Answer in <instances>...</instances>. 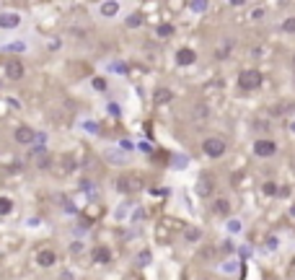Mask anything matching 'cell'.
<instances>
[{"mask_svg":"<svg viewBox=\"0 0 295 280\" xmlns=\"http://www.w3.org/2000/svg\"><path fill=\"white\" fill-rule=\"evenodd\" d=\"M199 236H202L199 229H187V231H184V239H187V241H199Z\"/></svg>","mask_w":295,"mask_h":280,"instance_id":"16","label":"cell"},{"mask_svg":"<svg viewBox=\"0 0 295 280\" xmlns=\"http://www.w3.org/2000/svg\"><path fill=\"white\" fill-rule=\"evenodd\" d=\"M155 104H169L171 102V99H173V94L169 91V88H158V91H155Z\"/></svg>","mask_w":295,"mask_h":280,"instance_id":"13","label":"cell"},{"mask_svg":"<svg viewBox=\"0 0 295 280\" xmlns=\"http://www.w3.org/2000/svg\"><path fill=\"white\" fill-rule=\"evenodd\" d=\"M290 215H293V218H295V205H293V207H290Z\"/></svg>","mask_w":295,"mask_h":280,"instance_id":"29","label":"cell"},{"mask_svg":"<svg viewBox=\"0 0 295 280\" xmlns=\"http://www.w3.org/2000/svg\"><path fill=\"white\" fill-rule=\"evenodd\" d=\"M264 195H280V187L277 184H274V182H264Z\"/></svg>","mask_w":295,"mask_h":280,"instance_id":"19","label":"cell"},{"mask_svg":"<svg viewBox=\"0 0 295 280\" xmlns=\"http://www.w3.org/2000/svg\"><path fill=\"white\" fill-rule=\"evenodd\" d=\"M155 31H158L161 39H169V37H173V31H176V29H173L171 24H158V29H155Z\"/></svg>","mask_w":295,"mask_h":280,"instance_id":"14","label":"cell"},{"mask_svg":"<svg viewBox=\"0 0 295 280\" xmlns=\"http://www.w3.org/2000/svg\"><path fill=\"white\" fill-rule=\"evenodd\" d=\"M13 140L18 143V146H31V143L36 140V132L31 127H26V125H21V127H16Z\"/></svg>","mask_w":295,"mask_h":280,"instance_id":"4","label":"cell"},{"mask_svg":"<svg viewBox=\"0 0 295 280\" xmlns=\"http://www.w3.org/2000/svg\"><path fill=\"white\" fill-rule=\"evenodd\" d=\"M18 24H21V16L18 13H11V11L0 13V29H16Z\"/></svg>","mask_w":295,"mask_h":280,"instance_id":"5","label":"cell"},{"mask_svg":"<svg viewBox=\"0 0 295 280\" xmlns=\"http://www.w3.org/2000/svg\"><path fill=\"white\" fill-rule=\"evenodd\" d=\"M54 262H57V255H54L52 249H42L39 255H36V265L39 267H52Z\"/></svg>","mask_w":295,"mask_h":280,"instance_id":"6","label":"cell"},{"mask_svg":"<svg viewBox=\"0 0 295 280\" xmlns=\"http://www.w3.org/2000/svg\"><path fill=\"white\" fill-rule=\"evenodd\" d=\"M290 130H293V132H295V122H293V125H290Z\"/></svg>","mask_w":295,"mask_h":280,"instance_id":"30","label":"cell"},{"mask_svg":"<svg viewBox=\"0 0 295 280\" xmlns=\"http://www.w3.org/2000/svg\"><path fill=\"white\" fill-rule=\"evenodd\" d=\"M251 19H254V21H262V19H264V11H262V8H256V11L251 13Z\"/></svg>","mask_w":295,"mask_h":280,"instance_id":"25","label":"cell"},{"mask_svg":"<svg viewBox=\"0 0 295 280\" xmlns=\"http://www.w3.org/2000/svg\"><path fill=\"white\" fill-rule=\"evenodd\" d=\"M117 189H122V192H127V189H130V184H127V179H119V182H117Z\"/></svg>","mask_w":295,"mask_h":280,"instance_id":"26","label":"cell"},{"mask_svg":"<svg viewBox=\"0 0 295 280\" xmlns=\"http://www.w3.org/2000/svg\"><path fill=\"white\" fill-rule=\"evenodd\" d=\"M213 210H215L218 215H228V213H230V203L225 200V197H220V200L213 203Z\"/></svg>","mask_w":295,"mask_h":280,"instance_id":"11","label":"cell"},{"mask_svg":"<svg viewBox=\"0 0 295 280\" xmlns=\"http://www.w3.org/2000/svg\"><path fill=\"white\" fill-rule=\"evenodd\" d=\"M94 88H96V91H106V80L104 78H94Z\"/></svg>","mask_w":295,"mask_h":280,"instance_id":"20","label":"cell"},{"mask_svg":"<svg viewBox=\"0 0 295 280\" xmlns=\"http://www.w3.org/2000/svg\"><path fill=\"white\" fill-rule=\"evenodd\" d=\"M189 8L195 13H205L207 11V3H205V0H195V3H189Z\"/></svg>","mask_w":295,"mask_h":280,"instance_id":"18","label":"cell"},{"mask_svg":"<svg viewBox=\"0 0 295 280\" xmlns=\"http://www.w3.org/2000/svg\"><path fill=\"white\" fill-rule=\"evenodd\" d=\"M148 262H150V255H148V252H143V255L137 257V265H148Z\"/></svg>","mask_w":295,"mask_h":280,"instance_id":"24","label":"cell"},{"mask_svg":"<svg viewBox=\"0 0 295 280\" xmlns=\"http://www.w3.org/2000/svg\"><path fill=\"white\" fill-rule=\"evenodd\" d=\"M13 210V203H11V197H0V215H8Z\"/></svg>","mask_w":295,"mask_h":280,"instance_id":"15","label":"cell"},{"mask_svg":"<svg viewBox=\"0 0 295 280\" xmlns=\"http://www.w3.org/2000/svg\"><path fill=\"white\" fill-rule=\"evenodd\" d=\"M202 151H205L210 158H220V156L225 153V140H220V138H207L205 143H202Z\"/></svg>","mask_w":295,"mask_h":280,"instance_id":"2","label":"cell"},{"mask_svg":"<svg viewBox=\"0 0 295 280\" xmlns=\"http://www.w3.org/2000/svg\"><path fill=\"white\" fill-rule=\"evenodd\" d=\"M293 68H295V55H293Z\"/></svg>","mask_w":295,"mask_h":280,"instance_id":"31","label":"cell"},{"mask_svg":"<svg viewBox=\"0 0 295 280\" xmlns=\"http://www.w3.org/2000/svg\"><path fill=\"white\" fill-rule=\"evenodd\" d=\"M254 153H256L259 158H270V156H274V153H277V143L270 140V138H262V140L254 143Z\"/></svg>","mask_w":295,"mask_h":280,"instance_id":"3","label":"cell"},{"mask_svg":"<svg viewBox=\"0 0 295 280\" xmlns=\"http://www.w3.org/2000/svg\"><path fill=\"white\" fill-rule=\"evenodd\" d=\"M140 24H143V13H130L127 26H130V29H135V26H140Z\"/></svg>","mask_w":295,"mask_h":280,"instance_id":"17","label":"cell"},{"mask_svg":"<svg viewBox=\"0 0 295 280\" xmlns=\"http://www.w3.org/2000/svg\"><path fill=\"white\" fill-rule=\"evenodd\" d=\"M282 29L288 31V34H293V31H295V19H288V21L282 24Z\"/></svg>","mask_w":295,"mask_h":280,"instance_id":"21","label":"cell"},{"mask_svg":"<svg viewBox=\"0 0 295 280\" xmlns=\"http://www.w3.org/2000/svg\"><path fill=\"white\" fill-rule=\"evenodd\" d=\"M5 73L11 80H18L24 76V65H21V60H8V65H5Z\"/></svg>","mask_w":295,"mask_h":280,"instance_id":"7","label":"cell"},{"mask_svg":"<svg viewBox=\"0 0 295 280\" xmlns=\"http://www.w3.org/2000/svg\"><path fill=\"white\" fill-rule=\"evenodd\" d=\"M262 73L259 70H244L241 76H238V86L244 88V91H254V88H259L262 86Z\"/></svg>","mask_w":295,"mask_h":280,"instance_id":"1","label":"cell"},{"mask_svg":"<svg viewBox=\"0 0 295 280\" xmlns=\"http://www.w3.org/2000/svg\"><path fill=\"white\" fill-rule=\"evenodd\" d=\"M210 192H213V179H210V177H202L199 184H197V195H199V197H207Z\"/></svg>","mask_w":295,"mask_h":280,"instance_id":"9","label":"cell"},{"mask_svg":"<svg viewBox=\"0 0 295 280\" xmlns=\"http://www.w3.org/2000/svg\"><path fill=\"white\" fill-rule=\"evenodd\" d=\"M94 259H96V262H104V265H106V262L112 259V252H109L106 247H96V249H94Z\"/></svg>","mask_w":295,"mask_h":280,"instance_id":"12","label":"cell"},{"mask_svg":"<svg viewBox=\"0 0 295 280\" xmlns=\"http://www.w3.org/2000/svg\"><path fill=\"white\" fill-rule=\"evenodd\" d=\"M195 114H197V117H207V106H205V104H197Z\"/></svg>","mask_w":295,"mask_h":280,"instance_id":"23","label":"cell"},{"mask_svg":"<svg viewBox=\"0 0 295 280\" xmlns=\"http://www.w3.org/2000/svg\"><path fill=\"white\" fill-rule=\"evenodd\" d=\"M195 60H197V55H195V50H189V47H184V50L176 52V62H179V65H192Z\"/></svg>","mask_w":295,"mask_h":280,"instance_id":"8","label":"cell"},{"mask_svg":"<svg viewBox=\"0 0 295 280\" xmlns=\"http://www.w3.org/2000/svg\"><path fill=\"white\" fill-rule=\"evenodd\" d=\"M119 13V3L114 0H109V3H101V16H106V19H112V16Z\"/></svg>","mask_w":295,"mask_h":280,"instance_id":"10","label":"cell"},{"mask_svg":"<svg viewBox=\"0 0 295 280\" xmlns=\"http://www.w3.org/2000/svg\"><path fill=\"white\" fill-rule=\"evenodd\" d=\"M267 247H270V249H277V239H267Z\"/></svg>","mask_w":295,"mask_h":280,"instance_id":"28","label":"cell"},{"mask_svg":"<svg viewBox=\"0 0 295 280\" xmlns=\"http://www.w3.org/2000/svg\"><path fill=\"white\" fill-rule=\"evenodd\" d=\"M70 252H73V255H80V252H83V244H80V241H73V244H70Z\"/></svg>","mask_w":295,"mask_h":280,"instance_id":"22","label":"cell"},{"mask_svg":"<svg viewBox=\"0 0 295 280\" xmlns=\"http://www.w3.org/2000/svg\"><path fill=\"white\" fill-rule=\"evenodd\" d=\"M228 229L236 233V231H241V223H238V221H230V223H228Z\"/></svg>","mask_w":295,"mask_h":280,"instance_id":"27","label":"cell"}]
</instances>
